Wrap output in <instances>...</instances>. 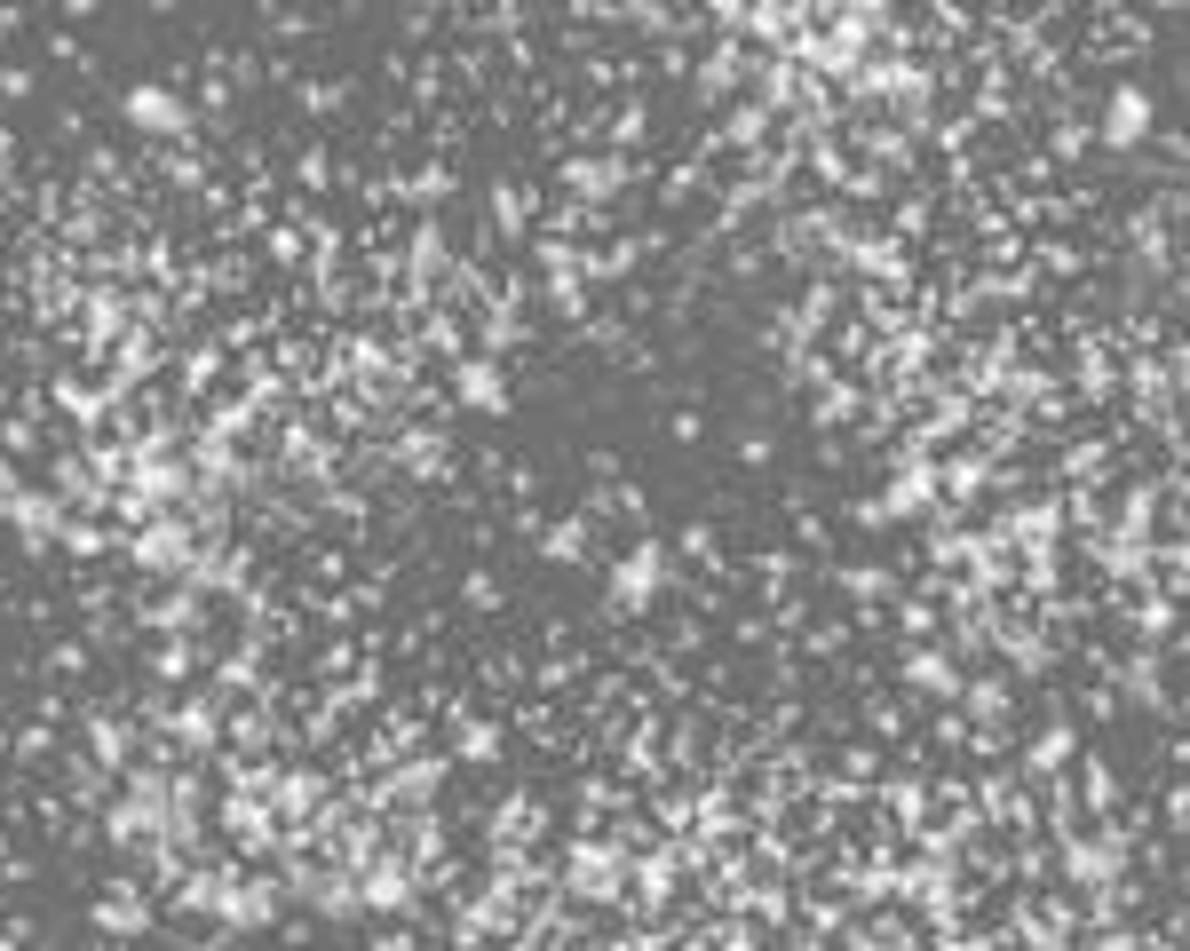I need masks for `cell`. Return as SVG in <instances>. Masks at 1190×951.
Here are the masks:
<instances>
[{
    "label": "cell",
    "mask_w": 1190,
    "mask_h": 951,
    "mask_svg": "<svg viewBox=\"0 0 1190 951\" xmlns=\"http://www.w3.org/2000/svg\"><path fill=\"white\" fill-rule=\"evenodd\" d=\"M1111 135H1119V143L1143 135V96H1119V104H1111Z\"/></svg>",
    "instance_id": "cell-1"
}]
</instances>
